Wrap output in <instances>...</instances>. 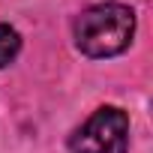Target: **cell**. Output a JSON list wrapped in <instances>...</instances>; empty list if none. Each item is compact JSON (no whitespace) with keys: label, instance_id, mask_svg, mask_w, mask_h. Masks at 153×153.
Returning <instances> with one entry per match:
<instances>
[{"label":"cell","instance_id":"6da1fadb","mask_svg":"<svg viewBox=\"0 0 153 153\" xmlns=\"http://www.w3.org/2000/svg\"><path fill=\"white\" fill-rule=\"evenodd\" d=\"M75 45L87 57H114L135 36V12L123 3H96L75 18Z\"/></svg>","mask_w":153,"mask_h":153},{"label":"cell","instance_id":"7a4b0ae2","mask_svg":"<svg viewBox=\"0 0 153 153\" xmlns=\"http://www.w3.org/2000/svg\"><path fill=\"white\" fill-rule=\"evenodd\" d=\"M72 153H126L129 150V117L114 105H102L90 120L69 138Z\"/></svg>","mask_w":153,"mask_h":153},{"label":"cell","instance_id":"3957f363","mask_svg":"<svg viewBox=\"0 0 153 153\" xmlns=\"http://www.w3.org/2000/svg\"><path fill=\"white\" fill-rule=\"evenodd\" d=\"M18 51H21V36H18V30L9 27V24H0V69L9 66V63L18 57Z\"/></svg>","mask_w":153,"mask_h":153}]
</instances>
